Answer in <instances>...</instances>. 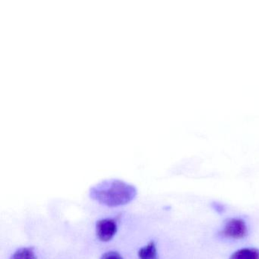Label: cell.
<instances>
[{
    "instance_id": "obj_1",
    "label": "cell",
    "mask_w": 259,
    "mask_h": 259,
    "mask_svg": "<svg viewBox=\"0 0 259 259\" xmlns=\"http://www.w3.org/2000/svg\"><path fill=\"white\" fill-rule=\"evenodd\" d=\"M90 195L95 201L108 207L128 204L137 195V189L122 180H107L91 189Z\"/></svg>"
},
{
    "instance_id": "obj_2",
    "label": "cell",
    "mask_w": 259,
    "mask_h": 259,
    "mask_svg": "<svg viewBox=\"0 0 259 259\" xmlns=\"http://www.w3.org/2000/svg\"><path fill=\"white\" fill-rule=\"evenodd\" d=\"M248 233L246 224L243 220L232 218L226 222L223 229L222 234L226 237L240 239L245 237Z\"/></svg>"
},
{
    "instance_id": "obj_3",
    "label": "cell",
    "mask_w": 259,
    "mask_h": 259,
    "mask_svg": "<svg viewBox=\"0 0 259 259\" xmlns=\"http://www.w3.org/2000/svg\"><path fill=\"white\" fill-rule=\"evenodd\" d=\"M117 231V225L113 219H103L96 225L97 236L100 240L108 242L111 240Z\"/></svg>"
},
{
    "instance_id": "obj_4",
    "label": "cell",
    "mask_w": 259,
    "mask_h": 259,
    "mask_svg": "<svg viewBox=\"0 0 259 259\" xmlns=\"http://www.w3.org/2000/svg\"><path fill=\"white\" fill-rule=\"evenodd\" d=\"M230 259H259V249L256 248H244L235 251Z\"/></svg>"
},
{
    "instance_id": "obj_5",
    "label": "cell",
    "mask_w": 259,
    "mask_h": 259,
    "mask_svg": "<svg viewBox=\"0 0 259 259\" xmlns=\"http://www.w3.org/2000/svg\"><path fill=\"white\" fill-rule=\"evenodd\" d=\"M139 259H158L157 247L154 242H151L142 247L139 251Z\"/></svg>"
},
{
    "instance_id": "obj_6",
    "label": "cell",
    "mask_w": 259,
    "mask_h": 259,
    "mask_svg": "<svg viewBox=\"0 0 259 259\" xmlns=\"http://www.w3.org/2000/svg\"><path fill=\"white\" fill-rule=\"evenodd\" d=\"M10 259H37L32 248H22L17 250Z\"/></svg>"
},
{
    "instance_id": "obj_7",
    "label": "cell",
    "mask_w": 259,
    "mask_h": 259,
    "mask_svg": "<svg viewBox=\"0 0 259 259\" xmlns=\"http://www.w3.org/2000/svg\"><path fill=\"white\" fill-rule=\"evenodd\" d=\"M101 259H123L122 256L116 251H108L103 254Z\"/></svg>"
}]
</instances>
